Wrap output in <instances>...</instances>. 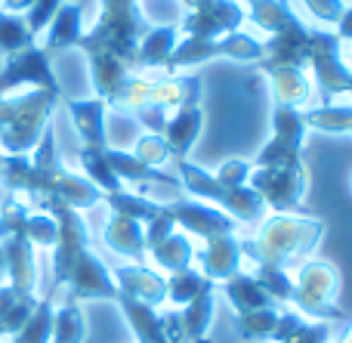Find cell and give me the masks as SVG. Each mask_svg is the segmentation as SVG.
I'll list each match as a JSON object with an SVG mask.
<instances>
[{
	"instance_id": "cell-58",
	"label": "cell",
	"mask_w": 352,
	"mask_h": 343,
	"mask_svg": "<svg viewBox=\"0 0 352 343\" xmlns=\"http://www.w3.org/2000/svg\"><path fill=\"white\" fill-rule=\"evenodd\" d=\"M346 99H349V105H352V90H349V93H346Z\"/></svg>"
},
{
	"instance_id": "cell-44",
	"label": "cell",
	"mask_w": 352,
	"mask_h": 343,
	"mask_svg": "<svg viewBox=\"0 0 352 343\" xmlns=\"http://www.w3.org/2000/svg\"><path fill=\"white\" fill-rule=\"evenodd\" d=\"M133 155L142 161V164L155 167V170H161L167 161H173L170 148H167V142H164V136L161 133H142L140 140H136V146H133Z\"/></svg>"
},
{
	"instance_id": "cell-26",
	"label": "cell",
	"mask_w": 352,
	"mask_h": 343,
	"mask_svg": "<svg viewBox=\"0 0 352 343\" xmlns=\"http://www.w3.org/2000/svg\"><path fill=\"white\" fill-rule=\"evenodd\" d=\"M241 6L248 10V22L260 25L266 34H281V31H291L303 25V19L291 10L287 0H248Z\"/></svg>"
},
{
	"instance_id": "cell-2",
	"label": "cell",
	"mask_w": 352,
	"mask_h": 343,
	"mask_svg": "<svg viewBox=\"0 0 352 343\" xmlns=\"http://www.w3.org/2000/svg\"><path fill=\"white\" fill-rule=\"evenodd\" d=\"M43 210L53 214L56 226H59L53 245V291H50V297L59 288H65V294L78 303L115 300V278H111L109 266L90 251V232H87L80 210H72L65 204H50Z\"/></svg>"
},
{
	"instance_id": "cell-50",
	"label": "cell",
	"mask_w": 352,
	"mask_h": 343,
	"mask_svg": "<svg viewBox=\"0 0 352 343\" xmlns=\"http://www.w3.org/2000/svg\"><path fill=\"white\" fill-rule=\"evenodd\" d=\"M133 118L146 127V133H164V127H167V111L161 109V105H155V102H148V105H142V109H136L133 111Z\"/></svg>"
},
{
	"instance_id": "cell-45",
	"label": "cell",
	"mask_w": 352,
	"mask_h": 343,
	"mask_svg": "<svg viewBox=\"0 0 352 343\" xmlns=\"http://www.w3.org/2000/svg\"><path fill=\"white\" fill-rule=\"evenodd\" d=\"M25 235L34 247H50L53 251L56 235H59V226H56V217L47 214V210H34L28 214V223H25Z\"/></svg>"
},
{
	"instance_id": "cell-36",
	"label": "cell",
	"mask_w": 352,
	"mask_h": 343,
	"mask_svg": "<svg viewBox=\"0 0 352 343\" xmlns=\"http://www.w3.org/2000/svg\"><path fill=\"white\" fill-rule=\"evenodd\" d=\"M109 148V146H105ZM105 148H96V146H84L78 152V161H80V170H84V177L90 179L93 186H96L99 192H118L124 189V183L115 177V170H111L109 158H105Z\"/></svg>"
},
{
	"instance_id": "cell-46",
	"label": "cell",
	"mask_w": 352,
	"mask_h": 343,
	"mask_svg": "<svg viewBox=\"0 0 352 343\" xmlns=\"http://www.w3.org/2000/svg\"><path fill=\"white\" fill-rule=\"evenodd\" d=\"M65 3V0H34V6H31L28 12H25V22H28L31 34H43L47 31V25L53 22V16L59 12V6Z\"/></svg>"
},
{
	"instance_id": "cell-8",
	"label": "cell",
	"mask_w": 352,
	"mask_h": 343,
	"mask_svg": "<svg viewBox=\"0 0 352 343\" xmlns=\"http://www.w3.org/2000/svg\"><path fill=\"white\" fill-rule=\"evenodd\" d=\"M263 56H266L263 41L250 37L248 31H232V34L213 37V41H204V37H179V43H176V49L164 65V74H182L186 68L204 65L210 59H232V62L260 65Z\"/></svg>"
},
{
	"instance_id": "cell-32",
	"label": "cell",
	"mask_w": 352,
	"mask_h": 343,
	"mask_svg": "<svg viewBox=\"0 0 352 343\" xmlns=\"http://www.w3.org/2000/svg\"><path fill=\"white\" fill-rule=\"evenodd\" d=\"M303 121L306 130H318V133H328V136H349L352 140V105H334V102H324L316 105V109H306L303 111Z\"/></svg>"
},
{
	"instance_id": "cell-49",
	"label": "cell",
	"mask_w": 352,
	"mask_h": 343,
	"mask_svg": "<svg viewBox=\"0 0 352 343\" xmlns=\"http://www.w3.org/2000/svg\"><path fill=\"white\" fill-rule=\"evenodd\" d=\"M303 6L318 19V22H328V25H337L346 10V0H303Z\"/></svg>"
},
{
	"instance_id": "cell-53",
	"label": "cell",
	"mask_w": 352,
	"mask_h": 343,
	"mask_svg": "<svg viewBox=\"0 0 352 343\" xmlns=\"http://www.w3.org/2000/svg\"><path fill=\"white\" fill-rule=\"evenodd\" d=\"M31 6H34V0H0V10H3V12H16V16H25Z\"/></svg>"
},
{
	"instance_id": "cell-20",
	"label": "cell",
	"mask_w": 352,
	"mask_h": 343,
	"mask_svg": "<svg viewBox=\"0 0 352 343\" xmlns=\"http://www.w3.org/2000/svg\"><path fill=\"white\" fill-rule=\"evenodd\" d=\"M84 37V6L80 3H62L59 12L53 16V22L43 31V41L37 47L47 56L62 53V49H72L80 43Z\"/></svg>"
},
{
	"instance_id": "cell-48",
	"label": "cell",
	"mask_w": 352,
	"mask_h": 343,
	"mask_svg": "<svg viewBox=\"0 0 352 343\" xmlns=\"http://www.w3.org/2000/svg\"><path fill=\"white\" fill-rule=\"evenodd\" d=\"M281 343H331V325L328 322H300Z\"/></svg>"
},
{
	"instance_id": "cell-13",
	"label": "cell",
	"mask_w": 352,
	"mask_h": 343,
	"mask_svg": "<svg viewBox=\"0 0 352 343\" xmlns=\"http://www.w3.org/2000/svg\"><path fill=\"white\" fill-rule=\"evenodd\" d=\"M244 22H248V10L241 6V0H213V3L201 6V10L186 12V19L179 22V34L213 41V37L241 31Z\"/></svg>"
},
{
	"instance_id": "cell-17",
	"label": "cell",
	"mask_w": 352,
	"mask_h": 343,
	"mask_svg": "<svg viewBox=\"0 0 352 343\" xmlns=\"http://www.w3.org/2000/svg\"><path fill=\"white\" fill-rule=\"evenodd\" d=\"M62 102H65L68 118L74 124V133L80 136L84 146H96V148L109 146V127H105L109 105H105V99L93 96V99H62Z\"/></svg>"
},
{
	"instance_id": "cell-21",
	"label": "cell",
	"mask_w": 352,
	"mask_h": 343,
	"mask_svg": "<svg viewBox=\"0 0 352 343\" xmlns=\"http://www.w3.org/2000/svg\"><path fill=\"white\" fill-rule=\"evenodd\" d=\"M309 31L306 25L281 34H269V41H263L266 56H263L260 68H272V65H294V68H306L309 59Z\"/></svg>"
},
{
	"instance_id": "cell-34",
	"label": "cell",
	"mask_w": 352,
	"mask_h": 343,
	"mask_svg": "<svg viewBox=\"0 0 352 343\" xmlns=\"http://www.w3.org/2000/svg\"><path fill=\"white\" fill-rule=\"evenodd\" d=\"M102 201L109 204L111 214H118V217H130V220L142 223V226H146L148 220H155V217L161 214V204H158V201H152L148 195H136V192H127V189L105 192Z\"/></svg>"
},
{
	"instance_id": "cell-15",
	"label": "cell",
	"mask_w": 352,
	"mask_h": 343,
	"mask_svg": "<svg viewBox=\"0 0 352 343\" xmlns=\"http://www.w3.org/2000/svg\"><path fill=\"white\" fill-rule=\"evenodd\" d=\"M195 260L201 263V276L210 278V282H226V278L238 276L241 272V239L235 232L232 235H217V239L204 241V251L195 254Z\"/></svg>"
},
{
	"instance_id": "cell-10",
	"label": "cell",
	"mask_w": 352,
	"mask_h": 343,
	"mask_svg": "<svg viewBox=\"0 0 352 343\" xmlns=\"http://www.w3.org/2000/svg\"><path fill=\"white\" fill-rule=\"evenodd\" d=\"M248 186L263 198L266 208H272V214H294L306 201L309 167L306 161L291 167H254Z\"/></svg>"
},
{
	"instance_id": "cell-24",
	"label": "cell",
	"mask_w": 352,
	"mask_h": 343,
	"mask_svg": "<svg viewBox=\"0 0 352 343\" xmlns=\"http://www.w3.org/2000/svg\"><path fill=\"white\" fill-rule=\"evenodd\" d=\"M115 303L121 307L130 331L136 334L140 343H170L167 340V331H164V313H158V307H148V303L133 300V297H127V294H118Z\"/></svg>"
},
{
	"instance_id": "cell-55",
	"label": "cell",
	"mask_w": 352,
	"mask_h": 343,
	"mask_svg": "<svg viewBox=\"0 0 352 343\" xmlns=\"http://www.w3.org/2000/svg\"><path fill=\"white\" fill-rule=\"evenodd\" d=\"M334 343H352V322H349V325H346V331H343V334H340V338H337Z\"/></svg>"
},
{
	"instance_id": "cell-9",
	"label": "cell",
	"mask_w": 352,
	"mask_h": 343,
	"mask_svg": "<svg viewBox=\"0 0 352 343\" xmlns=\"http://www.w3.org/2000/svg\"><path fill=\"white\" fill-rule=\"evenodd\" d=\"M340 294V269L331 260H303L294 276V303L297 313L316 322L343 319V309L337 307Z\"/></svg>"
},
{
	"instance_id": "cell-38",
	"label": "cell",
	"mask_w": 352,
	"mask_h": 343,
	"mask_svg": "<svg viewBox=\"0 0 352 343\" xmlns=\"http://www.w3.org/2000/svg\"><path fill=\"white\" fill-rule=\"evenodd\" d=\"M148 102H152V78H142V74H130V78L105 99V105H109L111 111H124V115H133L136 109H142V105H148Z\"/></svg>"
},
{
	"instance_id": "cell-1",
	"label": "cell",
	"mask_w": 352,
	"mask_h": 343,
	"mask_svg": "<svg viewBox=\"0 0 352 343\" xmlns=\"http://www.w3.org/2000/svg\"><path fill=\"white\" fill-rule=\"evenodd\" d=\"M0 186L10 195H25L37 210L65 204L72 210H90L102 201V192L59 161L56 130L50 124L41 142L28 155H0Z\"/></svg>"
},
{
	"instance_id": "cell-30",
	"label": "cell",
	"mask_w": 352,
	"mask_h": 343,
	"mask_svg": "<svg viewBox=\"0 0 352 343\" xmlns=\"http://www.w3.org/2000/svg\"><path fill=\"white\" fill-rule=\"evenodd\" d=\"M213 313H217V288L204 291L201 297H195L192 303L179 309V322H182V334L188 343H207V331H210Z\"/></svg>"
},
{
	"instance_id": "cell-51",
	"label": "cell",
	"mask_w": 352,
	"mask_h": 343,
	"mask_svg": "<svg viewBox=\"0 0 352 343\" xmlns=\"http://www.w3.org/2000/svg\"><path fill=\"white\" fill-rule=\"evenodd\" d=\"M170 232H176V223L164 214V204H161V214L155 217V220L146 223V247H155L158 241H164ZM146 254H148V251H146Z\"/></svg>"
},
{
	"instance_id": "cell-27",
	"label": "cell",
	"mask_w": 352,
	"mask_h": 343,
	"mask_svg": "<svg viewBox=\"0 0 352 343\" xmlns=\"http://www.w3.org/2000/svg\"><path fill=\"white\" fill-rule=\"evenodd\" d=\"M223 297L229 300V307L235 309L238 316L256 313V309H275V300L260 288V282H256L254 276H244V272L226 278L223 282Z\"/></svg>"
},
{
	"instance_id": "cell-52",
	"label": "cell",
	"mask_w": 352,
	"mask_h": 343,
	"mask_svg": "<svg viewBox=\"0 0 352 343\" xmlns=\"http://www.w3.org/2000/svg\"><path fill=\"white\" fill-rule=\"evenodd\" d=\"M337 37H340L343 43H352V6L346 3V10H343V16H340V22H337V31H334Z\"/></svg>"
},
{
	"instance_id": "cell-12",
	"label": "cell",
	"mask_w": 352,
	"mask_h": 343,
	"mask_svg": "<svg viewBox=\"0 0 352 343\" xmlns=\"http://www.w3.org/2000/svg\"><path fill=\"white\" fill-rule=\"evenodd\" d=\"M22 90L62 93L59 80H56V71H53V62H50V56L43 53L37 43H31V47L6 56L3 68H0V96L22 93Z\"/></svg>"
},
{
	"instance_id": "cell-37",
	"label": "cell",
	"mask_w": 352,
	"mask_h": 343,
	"mask_svg": "<svg viewBox=\"0 0 352 343\" xmlns=\"http://www.w3.org/2000/svg\"><path fill=\"white\" fill-rule=\"evenodd\" d=\"M167 285V300L173 303L176 309H182L186 303H192L195 297H201L204 291L217 288V282H210V278H204L198 269H179V272H170V278H164Z\"/></svg>"
},
{
	"instance_id": "cell-54",
	"label": "cell",
	"mask_w": 352,
	"mask_h": 343,
	"mask_svg": "<svg viewBox=\"0 0 352 343\" xmlns=\"http://www.w3.org/2000/svg\"><path fill=\"white\" fill-rule=\"evenodd\" d=\"M186 10H201V6H207V3H213V0H179Z\"/></svg>"
},
{
	"instance_id": "cell-3",
	"label": "cell",
	"mask_w": 352,
	"mask_h": 343,
	"mask_svg": "<svg viewBox=\"0 0 352 343\" xmlns=\"http://www.w3.org/2000/svg\"><path fill=\"white\" fill-rule=\"evenodd\" d=\"M324 239V220L303 214H272L263 220L256 239L241 241L244 257L266 260L275 266H291L294 260H309V254Z\"/></svg>"
},
{
	"instance_id": "cell-35",
	"label": "cell",
	"mask_w": 352,
	"mask_h": 343,
	"mask_svg": "<svg viewBox=\"0 0 352 343\" xmlns=\"http://www.w3.org/2000/svg\"><path fill=\"white\" fill-rule=\"evenodd\" d=\"M84 338H87L84 309H80L78 300L65 297L62 307H56L53 313V338H50V343H84Z\"/></svg>"
},
{
	"instance_id": "cell-11",
	"label": "cell",
	"mask_w": 352,
	"mask_h": 343,
	"mask_svg": "<svg viewBox=\"0 0 352 343\" xmlns=\"http://www.w3.org/2000/svg\"><path fill=\"white\" fill-rule=\"evenodd\" d=\"M312 80L324 99L346 96L352 90V71L343 59V41L334 31H309V59Z\"/></svg>"
},
{
	"instance_id": "cell-31",
	"label": "cell",
	"mask_w": 352,
	"mask_h": 343,
	"mask_svg": "<svg viewBox=\"0 0 352 343\" xmlns=\"http://www.w3.org/2000/svg\"><path fill=\"white\" fill-rule=\"evenodd\" d=\"M148 254H152L155 266H161L164 272H179V269H188V266L195 263V245H192V235L186 232H170L164 241H158L155 247H148Z\"/></svg>"
},
{
	"instance_id": "cell-16",
	"label": "cell",
	"mask_w": 352,
	"mask_h": 343,
	"mask_svg": "<svg viewBox=\"0 0 352 343\" xmlns=\"http://www.w3.org/2000/svg\"><path fill=\"white\" fill-rule=\"evenodd\" d=\"M115 278V288L118 294H127L133 300H142L148 307H161L167 300V285H164V276H158L155 269L142 263H127V266H118L111 272Z\"/></svg>"
},
{
	"instance_id": "cell-33",
	"label": "cell",
	"mask_w": 352,
	"mask_h": 343,
	"mask_svg": "<svg viewBox=\"0 0 352 343\" xmlns=\"http://www.w3.org/2000/svg\"><path fill=\"white\" fill-rule=\"evenodd\" d=\"M87 59H90V80H93V90H96L99 99H109L111 93L133 74L121 59H115V56L96 53V56H87Z\"/></svg>"
},
{
	"instance_id": "cell-29",
	"label": "cell",
	"mask_w": 352,
	"mask_h": 343,
	"mask_svg": "<svg viewBox=\"0 0 352 343\" xmlns=\"http://www.w3.org/2000/svg\"><path fill=\"white\" fill-rule=\"evenodd\" d=\"M34 307H37V294L19 291L6 282L0 285V338H12L25 325V319L31 316Z\"/></svg>"
},
{
	"instance_id": "cell-4",
	"label": "cell",
	"mask_w": 352,
	"mask_h": 343,
	"mask_svg": "<svg viewBox=\"0 0 352 343\" xmlns=\"http://www.w3.org/2000/svg\"><path fill=\"white\" fill-rule=\"evenodd\" d=\"M152 28L140 10V0H99V16L90 31H84L78 47L87 56H115L130 71H136V47Z\"/></svg>"
},
{
	"instance_id": "cell-19",
	"label": "cell",
	"mask_w": 352,
	"mask_h": 343,
	"mask_svg": "<svg viewBox=\"0 0 352 343\" xmlns=\"http://www.w3.org/2000/svg\"><path fill=\"white\" fill-rule=\"evenodd\" d=\"M201 133H204V109L201 105H182V109L170 111L161 136H164L173 161H179V158H188V152L201 140Z\"/></svg>"
},
{
	"instance_id": "cell-39",
	"label": "cell",
	"mask_w": 352,
	"mask_h": 343,
	"mask_svg": "<svg viewBox=\"0 0 352 343\" xmlns=\"http://www.w3.org/2000/svg\"><path fill=\"white\" fill-rule=\"evenodd\" d=\"M53 297H41L37 307L31 309V316L25 319V325L12 334V343H50V338H53Z\"/></svg>"
},
{
	"instance_id": "cell-18",
	"label": "cell",
	"mask_w": 352,
	"mask_h": 343,
	"mask_svg": "<svg viewBox=\"0 0 352 343\" xmlns=\"http://www.w3.org/2000/svg\"><path fill=\"white\" fill-rule=\"evenodd\" d=\"M269 78V90H272L275 105H287V109H309L312 99V80L306 74V68H294V65H272V68H260Z\"/></svg>"
},
{
	"instance_id": "cell-47",
	"label": "cell",
	"mask_w": 352,
	"mask_h": 343,
	"mask_svg": "<svg viewBox=\"0 0 352 343\" xmlns=\"http://www.w3.org/2000/svg\"><path fill=\"white\" fill-rule=\"evenodd\" d=\"M250 170H254V164H250V161L229 158V161H223V164L213 170V177H217L223 186H232V189H235V186H248Z\"/></svg>"
},
{
	"instance_id": "cell-41",
	"label": "cell",
	"mask_w": 352,
	"mask_h": 343,
	"mask_svg": "<svg viewBox=\"0 0 352 343\" xmlns=\"http://www.w3.org/2000/svg\"><path fill=\"white\" fill-rule=\"evenodd\" d=\"M31 43H37V37L31 34L25 16H16V12L0 10V56L6 59V56L19 53V49L31 47Z\"/></svg>"
},
{
	"instance_id": "cell-23",
	"label": "cell",
	"mask_w": 352,
	"mask_h": 343,
	"mask_svg": "<svg viewBox=\"0 0 352 343\" xmlns=\"http://www.w3.org/2000/svg\"><path fill=\"white\" fill-rule=\"evenodd\" d=\"M102 241L111 254L127 257V260H133V263H140V257L148 251L146 247V226L130 220V217H118V214H111L109 223L102 226Z\"/></svg>"
},
{
	"instance_id": "cell-56",
	"label": "cell",
	"mask_w": 352,
	"mask_h": 343,
	"mask_svg": "<svg viewBox=\"0 0 352 343\" xmlns=\"http://www.w3.org/2000/svg\"><path fill=\"white\" fill-rule=\"evenodd\" d=\"M343 59H346V65H349V71H352V47L343 49Z\"/></svg>"
},
{
	"instance_id": "cell-14",
	"label": "cell",
	"mask_w": 352,
	"mask_h": 343,
	"mask_svg": "<svg viewBox=\"0 0 352 343\" xmlns=\"http://www.w3.org/2000/svg\"><path fill=\"white\" fill-rule=\"evenodd\" d=\"M164 214L176 223V229H182L186 235H198V239H217V235H232L238 226V220H232L229 214H223L219 208L204 201H170L164 204Z\"/></svg>"
},
{
	"instance_id": "cell-25",
	"label": "cell",
	"mask_w": 352,
	"mask_h": 343,
	"mask_svg": "<svg viewBox=\"0 0 352 343\" xmlns=\"http://www.w3.org/2000/svg\"><path fill=\"white\" fill-rule=\"evenodd\" d=\"M179 37H182L179 25H152L142 34L140 47H136V71H148V68H161L164 71Z\"/></svg>"
},
{
	"instance_id": "cell-59",
	"label": "cell",
	"mask_w": 352,
	"mask_h": 343,
	"mask_svg": "<svg viewBox=\"0 0 352 343\" xmlns=\"http://www.w3.org/2000/svg\"><path fill=\"white\" fill-rule=\"evenodd\" d=\"M349 192H352V173H349Z\"/></svg>"
},
{
	"instance_id": "cell-6",
	"label": "cell",
	"mask_w": 352,
	"mask_h": 343,
	"mask_svg": "<svg viewBox=\"0 0 352 343\" xmlns=\"http://www.w3.org/2000/svg\"><path fill=\"white\" fill-rule=\"evenodd\" d=\"M176 173H179V186H186L188 195L204 198V204H213L223 214H229L238 223H263L266 220V204L250 186H223L210 170L198 167L195 161L179 158L176 161Z\"/></svg>"
},
{
	"instance_id": "cell-5",
	"label": "cell",
	"mask_w": 352,
	"mask_h": 343,
	"mask_svg": "<svg viewBox=\"0 0 352 343\" xmlns=\"http://www.w3.org/2000/svg\"><path fill=\"white\" fill-rule=\"evenodd\" d=\"M62 93L25 90L0 96V155H28L53 121Z\"/></svg>"
},
{
	"instance_id": "cell-28",
	"label": "cell",
	"mask_w": 352,
	"mask_h": 343,
	"mask_svg": "<svg viewBox=\"0 0 352 343\" xmlns=\"http://www.w3.org/2000/svg\"><path fill=\"white\" fill-rule=\"evenodd\" d=\"M105 158H109L111 170L121 183H164V186H179L176 177H167V173L155 170V167L142 164L133 152H124V148H105Z\"/></svg>"
},
{
	"instance_id": "cell-22",
	"label": "cell",
	"mask_w": 352,
	"mask_h": 343,
	"mask_svg": "<svg viewBox=\"0 0 352 343\" xmlns=\"http://www.w3.org/2000/svg\"><path fill=\"white\" fill-rule=\"evenodd\" d=\"M201 84L198 74H164V78L152 80V102L170 115V111L182 109V105H201Z\"/></svg>"
},
{
	"instance_id": "cell-7",
	"label": "cell",
	"mask_w": 352,
	"mask_h": 343,
	"mask_svg": "<svg viewBox=\"0 0 352 343\" xmlns=\"http://www.w3.org/2000/svg\"><path fill=\"white\" fill-rule=\"evenodd\" d=\"M28 214H31L28 204L16 195H10L0 204V251H3L6 285L37 294V257H34V245L25 235Z\"/></svg>"
},
{
	"instance_id": "cell-40",
	"label": "cell",
	"mask_w": 352,
	"mask_h": 343,
	"mask_svg": "<svg viewBox=\"0 0 352 343\" xmlns=\"http://www.w3.org/2000/svg\"><path fill=\"white\" fill-rule=\"evenodd\" d=\"M254 278L260 282V288L266 291L275 303H294V276L287 272V266H275V263H266V260H256Z\"/></svg>"
},
{
	"instance_id": "cell-42",
	"label": "cell",
	"mask_w": 352,
	"mask_h": 343,
	"mask_svg": "<svg viewBox=\"0 0 352 343\" xmlns=\"http://www.w3.org/2000/svg\"><path fill=\"white\" fill-rule=\"evenodd\" d=\"M306 133H309V130H306L303 111H300V109H287V105H272V136H275V140L294 142V146L303 148Z\"/></svg>"
},
{
	"instance_id": "cell-43",
	"label": "cell",
	"mask_w": 352,
	"mask_h": 343,
	"mask_svg": "<svg viewBox=\"0 0 352 343\" xmlns=\"http://www.w3.org/2000/svg\"><path fill=\"white\" fill-rule=\"evenodd\" d=\"M238 334L244 340H272L278 325V309H256V313L238 316Z\"/></svg>"
},
{
	"instance_id": "cell-57",
	"label": "cell",
	"mask_w": 352,
	"mask_h": 343,
	"mask_svg": "<svg viewBox=\"0 0 352 343\" xmlns=\"http://www.w3.org/2000/svg\"><path fill=\"white\" fill-rule=\"evenodd\" d=\"M6 282V272H3V251H0V285Z\"/></svg>"
}]
</instances>
